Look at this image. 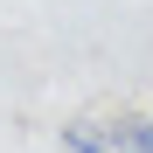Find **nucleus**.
Masks as SVG:
<instances>
[{"instance_id":"1","label":"nucleus","mask_w":153,"mask_h":153,"mask_svg":"<svg viewBox=\"0 0 153 153\" xmlns=\"http://www.w3.org/2000/svg\"><path fill=\"white\" fill-rule=\"evenodd\" d=\"M70 153H153V118L125 111V118H97V125H70L63 132Z\"/></svg>"}]
</instances>
